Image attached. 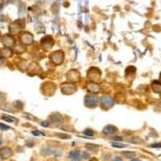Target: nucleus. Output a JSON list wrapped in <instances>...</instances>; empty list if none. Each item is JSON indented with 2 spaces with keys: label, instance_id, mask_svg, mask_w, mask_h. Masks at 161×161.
I'll return each instance as SVG.
<instances>
[{
  "label": "nucleus",
  "instance_id": "c9c22d12",
  "mask_svg": "<svg viewBox=\"0 0 161 161\" xmlns=\"http://www.w3.org/2000/svg\"><path fill=\"white\" fill-rule=\"evenodd\" d=\"M152 147H156V148H161V144H153Z\"/></svg>",
  "mask_w": 161,
  "mask_h": 161
},
{
  "label": "nucleus",
  "instance_id": "0eeeda50",
  "mask_svg": "<svg viewBox=\"0 0 161 161\" xmlns=\"http://www.w3.org/2000/svg\"><path fill=\"white\" fill-rule=\"evenodd\" d=\"M87 76L88 78L90 80L91 82H99L101 78V71L99 70L98 68H90L88 70V73H87Z\"/></svg>",
  "mask_w": 161,
  "mask_h": 161
},
{
  "label": "nucleus",
  "instance_id": "b1692460",
  "mask_svg": "<svg viewBox=\"0 0 161 161\" xmlns=\"http://www.w3.org/2000/svg\"><path fill=\"white\" fill-rule=\"evenodd\" d=\"M2 119H3V121H8V122H14L15 121H16L14 117L8 116V115H3V116H2Z\"/></svg>",
  "mask_w": 161,
  "mask_h": 161
},
{
  "label": "nucleus",
  "instance_id": "37998d69",
  "mask_svg": "<svg viewBox=\"0 0 161 161\" xmlns=\"http://www.w3.org/2000/svg\"><path fill=\"white\" fill-rule=\"evenodd\" d=\"M160 82H161V73H160Z\"/></svg>",
  "mask_w": 161,
  "mask_h": 161
},
{
  "label": "nucleus",
  "instance_id": "393cba45",
  "mask_svg": "<svg viewBox=\"0 0 161 161\" xmlns=\"http://www.w3.org/2000/svg\"><path fill=\"white\" fill-rule=\"evenodd\" d=\"M62 154H63V150L62 149H60V148H56V150H55V157L56 158H60L61 156H62Z\"/></svg>",
  "mask_w": 161,
  "mask_h": 161
},
{
  "label": "nucleus",
  "instance_id": "f257e3e1",
  "mask_svg": "<svg viewBox=\"0 0 161 161\" xmlns=\"http://www.w3.org/2000/svg\"><path fill=\"white\" fill-rule=\"evenodd\" d=\"M99 101H100V99L98 98V96L96 94H86L85 98H84V104L88 109H94V107H97L99 105Z\"/></svg>",
  "mask_w": 161,
  "mask_h": 161
},
{
  "label": "nucleus",
  "instance_id": "20e7f679",
  "mask_svg": "<svg viewBox=\"0 0 161 161\" xmlns=\"http://www.w3.org/2000/svg\"><path fill=\"white\" fill-rule=\"evenodd\" d=\"M99 104L101 105L102 109L107 111V110L112 109V107L115 105V100H114L113 97L109 96V94H104V96H102L100 98Z\"/></svg>",
  "mask_w": 161,
  "mask_h": 161
},
{
  "label": "nucleus",
  "instance_id": "2eb2a0df",
  "mask_svg": "<svg viewBox=\"0 0 161 161\" xmlns=\"http://www.w3.org/2000/svg\"><path fill=\"white\" fill-rule=\"evenodd\" d=\"M55 150H56L55 147L46 145V146H43L41 148V155H42L43 157H50V156H53L55 154Z\"/></svg>",
  "mask_w": 161,
  "mask_h": 161
},
{
  "label": "nucleus",
  "instance_id": "bb28decb",
  "mask_svg": "<svg viewBox=\"0 0 161 161\" xmlns=\"http://www.w3.org/2000/svg\"><path fill=\"white\" fill-rule=\"evenodd\" d=\"M84 134H85L86 137H93V135H94V131L90 129H86L85 131H84Z\"/></svg>",
  "mask_w": 161,
  "mask_h": 161
},
{
  "label": "nucleus",
  "instance_id": "7c9ffc66",
  "mask_svg": "<svg viewBox=\"0 0 161 161\" xmlns=\"http://www.w3.org/2000/svg\"><path fill=\"white\" fill-rule=\"evenodd\" d=\"M26 146L27 147L35 146V141H32V140H27V141H26Z\"/></svg>",
  "mask_w": 161,
  "mask_h": 161
},
{
  "label": "nucleus",
  "instance_id": "6ab92c4d",
  "mask_svg": "<svg viewBox=\"0 0 161 161\" xmlns=\"http://www.w3.org/2000/svg\"><path fill=\"white\" fill-rule=\"evenodd\" d=\"M24 52H26V46H25L24 44H17L16 46H15V53L16 54H22V53H24Z\"/></svg>",
  "mask_w": 161,
  "mask_h": 161
},
{
  "label": "nucleus",
  "instance_id": "4468645a",
  "mask_svg": "<svg viewBox=\"0 0 161 161\" xmlns=\"http://www.w3.org/2000/svg\"><path fill=\"white\" fill-rule=\"evenodd\" d=\"M102 132H103V134L105 135H109V137H112V135H115L118 132V129H117L115 126H112V125H107L102 129Z\"/></svg>",
  "mask_w": 161,
  "mask_h": 161
},
{
  "label": "nucleus",
  "instance_id": "c85d7f7f",
  "mask_svg": "<svg viewBox=\"0 0 161 161\" xmlns=\"http://www.w3.org/2000/svg\"><path fill=\"white\" fill-rule=\"evenodd\" d=\"M112 146H114V147H116V148H124V147H126V145H125V144H119V143H115V142H113V143H112Z\"/></svg>",
  "mask_w": 161,
  "mask_h": 161
},
{
  "label": "nucleus",
  "instance_id": "c756f323",
  "mask_svg": "<svg viewBox=\"0 0 161 161\" xmlns=\"http://www.w3.org/2000/svg\"><path fill=\"white\" fill-rule=\"evenodd\" d=\"M11 128H10L9 126H7V125H3L0 122V130H2V131H7V130H10Z\"/></svg>",
  "mask_w": 161,
  "mask_h": 161
},
{
  "label": "nucleus",
  "instance_id": "9b49d317",
  "mask_svg": "<svg viewBox=\"0 0 161 161\" xmlns=\"http://www.w3.org/2000/svg\"><path fill=\"white\" fill-rule=\"evenodd\" d=\"M13 154L14 153H13V150H12V148H10L9 146L0 147V155H1V157L3 158V160L11 158L12 156H13Z\"/></svg>",
  "mask_w": 161,
  "mask_h": 161
},
{
  "label": "nucleus",
  "instance_id": "58836bf2",
  "mask_svg": "<svg viewBox=\"0 0 161 161\" xmlns=\"http://www.w3.org/2000/svg\"><path fill=\"white\" fill-rule=\"evenodd\" d=\"M89 161H98V159H97V158H90Z\"/></svg>",
  "mask_w": 161,
  "mask_h": 161
},
{
  "label": "nucleus",
  "instance_id": "f03ea898",
  "mask_svg": "<svg viewBox=\"0 0 161 161\" xmlns=\"http://www.w3.org/2000/svg\"><path fill=\"white\" fill-rule=\"evenodd\" d=\"M60 90L61 93L66 96H71V94H75L78 91V86L74 83H70V82H66V83H62L60 85Z\"/></svg>",
  "mask_w": 161,
  "mask_h": 161
},
{
  "label": "nucleus",
  "instance_id": "f8f14e48",
  "mask_svg": "<svg viewBox=\"0 0 161 161\" xmlns=\"http://www.w3.org/2000/svg\"><path fill=\"white\" fill-rule=\"evenodd\" d=\"M41 45H42V47L45 51H50L54 45V40L52 39V37H48V35L47 37H44L41 40Z\"/></svg>",
  "mask_w": 161,
  "mask_h": 161
},
{
  "label": "nucleus",
  "instance_id": "a878e982",
  "mask_svg": "<svg viewBox=\"0 0 161 161\" xmlns=\"http://www.w3.org/2000/svg\"><path fill=\"white\" fill-rule=\"evenodd\" d=\"M13 105L16 107V109L22 110L23 107H24V103H23V102H20V101H15L13 103Z\"/></svg>",
  "mask_w": 161,
  "mask_h": 161
},
{
  "label": "nucleus",
  "instance_id": "f3484780",
  "mask_svg": "<svg viewBox=\"0 0 161 161\" xmlns=\"http://www.w3.org/2000/svg\"><path fill=\"white\" fill-rule=\"evenodd\" d=\"M0 54H1V56L3 58H9V57H11V56L13 55V51H12V48L4 46L3 48H1V50H0Z\"/></svg>",
  "mask_w": 161,
  "mask_h": 161
},
{
  "label": "nucleus",
  "instance_id": "2f4dec72",
  "mask_svg": "<svg viewBox=\"0 0 161 161\" xmlns=\"http://www.w3.org/2000/svg\"><path fill=\"white\" fill-rule=\"evenodd\" d=\"M111 161H124V158L121 157V156H115V157L112 158Z\"/></svg>",
  "mask_w": 161,
  "mask_h": 161
},
{
  "label": "nucleus",
  "instance_id": "7ed1b4c3",
  "mask_svg": "<svg viewBox=\"0 0 161 161\" xmlns=\"http://www.w3.org/2000/svg\"><path fill=\"white\" fill-rule=\"evenodd\" d=\"M48 121H50V125L53 127H59L61 125L63 124V121H65V118H63V116L61 115L60 113H58V112H54L50 115V117H48L47 119Z\"/></svg>",
  "mask_w": 161,
  "mask_h": 161
},
{
  "label": "nucleus",
  "instance_id": "412c9836",
  "mask_svg": "<svg viewBox=\"0 0 161 161\" xmlns=\"http://www.w3.org/2000/svg\"><path fill=\"white\" fill-rule=\"evenodd\" d=\"M81 155H82V159L83 160H89L91 158L89 150H83V152H81Z\"/></svg>",
  "mask_w": 161,
  "mask_h": 161
},
{
  "label": "nucleus",
  "instance_id": "aec40b11",
  "mask_svg": "<svg viewBox=\"0 0 161 161\" xmlns=\"http://www.w3.org/2000/svg\"><path fill=\"white\" fill-rule=\"evenodd\" d=\"M86 148L89 152H94L97 153L99 150V145H94V144H86Z\"/></svg>",
  "mask_w": 161,
  "mask_h": 161
},
{
  "label": "nucleus",
  "instance_id": "4c0bfd02",
  "mask_svg": "<svg viewBox=\"0 0 161 161\" xmlns=\"http://www.w3.org/2000/svg\"><path fill=\"white\" fill-rule=\"evenodd\" d=\"M2 143H3V139H2V137L0 135V146L2 145Z\"/></svg>",
  "mask_w": 161,
  "mask_h": 161
},
{
  "label": "nucleus",
  "instance_id": "72a5a7b5",
  "mask_svg": "<svg viewBox=\"0 0 161 161\" xmlns=\"http://www.w3.org/2000/svg\"><path fill=\"white\" fill-rule=\"evenodd\" d=\"M122 140H124V139H122L121 137H113V141L114 142H121Z\"/></svg>",
  "mask_w": 161,
  "mask_h": 161
},
{
  "label": "nucleus",
  "instance_id": "e433bc0d",
  "mask_svg": "<svg viewBox=\"0 0 161 161\" xmlns=\"http://www.w3.org/2000/svg\"><path fill=\"white\" fill-rule=\"evenodd\" d=\"M4 63V60H3V57H0V67Z\"/></svg>",
  "mask_w": 161,
  "mask_h": 161
},
{
  "label": "nucleus",
  "instance_id": "423d86ee",
  "mask_svg": "<svg viewBox=\"0 0 161 161\" xmlns=\"http://www.w3.org/2000/svg\"><path fill=\"white\" fill-rule=\"evenodd\" d=\"M19 40H20V42H22V44H24L25 46H27V45H31L32 43H34V35L28 31L20 32Z\"/></svg>",
  "mask_w": 161,
  "mask_h": 161
},
{
  "label": "nucleus",
  "instance_id": "dca6fc26",
  "mask_svg": "<svg viewBox=\"0 0 161 161\" xmlns=\"http://www.w3.org/2000/svg\"><path fill=\"white\" fill-rule=\"evenodd\" d=\"M68 158L70 159L71 161H82V155H81V152L78 149H73L69 153L68 155Z\"/></svg>",
  "mask_w": 161,
  "mask_h": 161
},
{
  "label": "nucleus",
  "instance_id": "ea45409f",
  "mask_svg": "<svg viewBox=\"0 0 161 161\" xmlns=\"http://www.w3.org/2000/svg\"><path fill=\"white\" fill-rule=\"evenodd\" d=\"M131 161H142V160L137 159V158H132V160H131Z\"/></svg>",
  "mask_w": 161,
  "mask_h": 161
},
{
  "label": "nucleus",
  "instance_id": "1a4fd4ad",
  "mask_svg": "<svg viewBox=\"0 0 161 161\" xmlns=\"http://www.w3.org/2000/svg\"><path fill=\"white\" fill-rule=\"evenodd\" d=\"M80 76H81L80 72H78V70H75V69H72V70H70L67 73V80L68 82H70V83L75 84L76 82L80 80Z\"/></svg>",
  "mask_w": 161,
  "mask_h": 161
},
{
  "label": "nucleus",
  "instance_id": "39448f33",
  "mask_svg": "<svg viewBox=\"0 0 161 161\" xmlns=\"http://www.w3.org/2000/svg\"><path fill=\"white\" fill-rule=\"evenodd\" d=\"M50 59L55 66H59L65 60V54L61 51H56V52H54L50 55Z\"/></svg>",
  "mask_w": 161,
  "mask_h": 161
},
{
  "label": "nucleus",
  "instance_id": "a19ab883",
  "mask_svg": "<svg viewBox=\"0 0 161 161\" xmlns=\"http://www.w3.org/2000/svg\"><path fill=\"white\" fill-rule=\"evenodd\" d=\"M0 161H3V158L1 157V155H0Z\"/></svg>",
  "mask_w": 161,
  "mask_h": 161
},
{
  "label": "nucleus",
  "instance_id": "473e14b6",
  "mask_svg": "<svg viewBox=\"0 0 161 161\" xmlns=\"http://www.w3.org/2000/svg\"><path fill=\"white\" fill-rule=\"evenodd\" d=\"M40 125L42 127H51V125H50V121H41L40 122Z\"/></svg>",
  "mask_w": 161,
  "mask_h": 161
},
{
  "label": "nucleus",
  "instance_id": "9d476101",
  "mask_svg": "<svg viewBox=\"0 0 161 161\" xmlns=\"http://www.w3.org/2000/svg\"><path fill=\"white\" fill-rule=\"evenodd\" d=\"M1 42L6 47H10V48H12L15 45V39L13 38V35H3L2 39H1Z\"/></svg>",
  "mask_w": 161,
  "mask_h": 161
},
{
  "label": "nucleus",
  "instance_id": "4be33fe9",
  "mask_svg": "<svg viewBox=\"0 0 161 161\" xmlns=\"http://www.w3.org/2000/svg\"><path fill=\"white\" fill-rule=\"evenodd\" d=\"M121 155H122L124 157H126V158H135V153L134 152H122Z\"/></svg>",
  "mask_w": 161,
  "mask_h": 161
},
{
  "label": "nucleus",
  "instance_id": "f704fd0d",
  "mask_svg": "<svg viewBox=\"0 0 161 161\" xmlns=\"http://www.w3.org/2000/svg\"><path fill=\"white\" fill-rule=\"evenodd\" d=\"M32 134H34V135H44V133L39 132V131H32Z\"/></svg>",
  "mask_w": 161,
  "mask_h": 161
},
{
  "label": "nucleus",
  "instance_id": "6e6552de",
  "mask_svg": "<svg viewBox=\"0 0 161 161\" xmlns=\"http://www.w3.org/2000/svg\"><path fill=\"white\" fill-rule=\"evenodd\" d=\"M23 28V24L20 20H16V22H13L11 25L9 26V32L10 35H17L20 32V29Z\"/></svg>",
  "mask_w": 161,
  "mask_h": 161
},
{
  "label": "nucleus",
  "instance_id": "5701e85b",
  "mask_svg": "<svg viewBox=\"0 0 161 161\" xmlns=\"http://www.w3.org/2000/svg\"><path fill=\"white\" fill-rule=\"evenodd\" d=\"M128 142H129V143H135V144H137V143H143V140H141L140 137H131V139H128Z\"/></svg>",
  "mask_w": 161,
  "mask_h": 161
},
{
  "label": "nucleus",
  "instance_id": "cd10ccee",
  "mask_svg": "<svg viewBox=\"0 0 161 161\" xmlns=\"http://www.w3.org/2000/svg\"><path fill=\"white\" fill-rule=\"evenodd\" d=\"M56 137H59L60 139H63V140H67L70 137L69 134H63V133H56Z\"/></svg>",
  "mask_w": 161,
  "mask_h": 161
},
{
  "label": "nucleus",
  "instance_id": "ddd939ff",
  "mask_svg": "<svg viewBox=\"0 0 161 161\" xmlns=\"http://www.w3.org/2000/svg\"><path fill=\"white\" fill-rule=\"evenodd\" d=\"M86 89H87L88 93H90V94H98L99 91L101 90L100 85H99L98 83H96V82H89V83H87Z\"/></svg>",
  "mask_w": 161,
  "mask_h": 161
},
{
  "label": "nucleus",
  "instance_id": "79ce46f5",
  "mask_svg": "<svg viewBox=\"0 0 161 161\" xmlns=\"http://www.w3.org/2000/svg\"><path fill=\"white\" fill-rule=\"evenodd\" d=\"M1 39H2V35H1V34H0V41H1Z\"/></svg>",
  "mask_w": 161,
  "mask_h": 161
},
{
  "label": "nucleus",
  "instance_id": "a211bd4d",
  "mask_svg": "<svg viewBox=\"0 0 161 161\" xmlns=\"http://www.w3.org/2000/svg\"><path fill=\"white\" fill-rule=\"evenodd\" d=\"M152 89L155 91L156 94H161V82L160 81H155L152 83Z\"/></svg>",
  "mask_w": 161,
  "mask_h": 161
}]
</instances>
